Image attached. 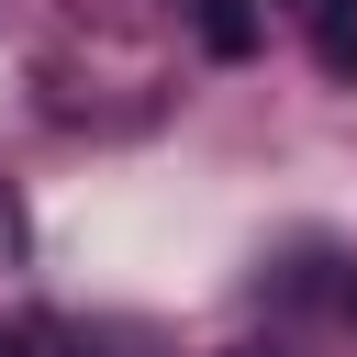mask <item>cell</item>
<instances>
[{
    "instance_id": "obj_1",
    "label": "cell",
    "mask_w": 357,
    "mask_h": 357,
    "mask_svg": "<svg viewBox=\"0 0 357 357\" xmlns=\"http://www.w3.org/2000/svg\"><path fill=\"white\" fill-rule=\"evenodd\" d=\"M324 67L357 78V11H346V0H324Z\"/></svg>"
},
{
    "instance_id": "obj_2",
    "label": "cell",
    "mask_w": 357,
    "mask_h": 357,
    "mask_svg": "<svg viewBox=\"0 0 357 357\" xmlns=\"http://www.w3.org/2000/svg\"><path fill=\"white\" fill-rule=\"evenodd\" d=\"M346 312H357V279H346Z\"/></svg>"
}]
</instances>
